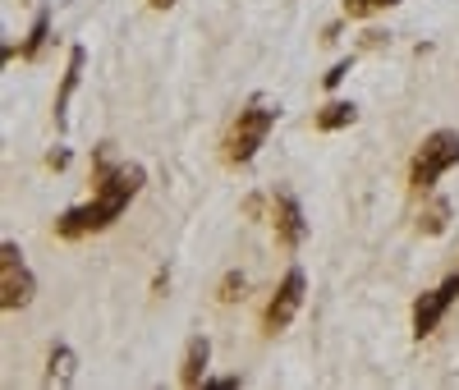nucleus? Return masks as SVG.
<instances>
[{"label":"nucleus","mask_w":459,"mask_h":390,"mask_svg":"<svg viewBox=\"0 0 459 390\" xmlns=\"http://www.w3.org/2000/svg\"><path fill=\"white\" fill-rule=\"evenodd\" d=\"M450 166H459V129H432V134L423 138V147L413 152L409 188L428 198V193L437 188V179H441Z\"/></svg>","instance_id":"nucleus-3"},{"label":"nucleus","mask_w":459,"mask_h":390,"mask_svg":"<svg viewBox=\"0 0 459 390\" xmlns=\"http://www.w3.org/2000/svg\"><path fill=\"white\" fill-rule=\"evenodd\" d=\"M143 193V166L134 161H120L115 143H101L92 147V198L69 207L56 216V234L60 239H83V234H101L110 230L129 212V203Z\"/></svg>","instance_id":"nucleus-1"},{"label":"nucleus","mask_w":459,"mask_h":390,"mask_svg":"<svg viewBox=\"0 0 459 390\" xmlns=\"http://www.w3.org/2000/svg\"><path fill=\"white\" fill-rule=\"evenodd\" d=\"M147 5H152V10H170V5H175V0H147Z\"/></svg>","instance_id":"nucleus-22"},{"label":"nucleus","mask_w":459,"mask_h":390,"mask_svg":"<svg viewBox=\"0 0 459 390\" xmlns=\"http://www.w3.org/2000/svg\"><path fill=\"white\" fill-rule=\"evenodd\" d=\"M322 42H326V47L340 42V23H326V28H322Z\"/></svg>","instance_id":"nucleus-20"},{"label":"nucleus","mask_w":459,"mask_h":390,"mask_svg":"<svg viewBox=\"0 0 459 390\" xmlns=\"http://www.w3.org/2000/svg\"><path fill=\"white\" fill-rule=\"evenodd\" d=\"M391 5H400V0H377V10H391Z\"/></svg>","instance_id":"nucleus-23"},{"label":"nucleus","mask_w":459,"mask_h":390,"mask_svg":"<svg viewBox=\"0 0 459 390\" xmlns=\"http://www.w3.org/2000/svg\"><path fill=\"white\" fill-rule=\"evenodd\" d=\"M244 290H248V276H244V271H225L221 285H216V303H239Z\"/></svg>","instance_id":"nucleus-14"},{"label":"nucleus","mask_w":459,"mask_h":390,"mask_svg":"<svg viewBox=\"0 0 459 390\" xmlns=\"http://www.w3.org/2000/svg\"><path fill=\"white\" fill-rule=\"evenodd\" d=\"M32 294H37L32 271L23 266L19 244L5 239V244H0V308H5V312H19V308L32 303Z\"/></svg>","instance_id":"nucleus-5"},{"label":"nucleus","mask_w":459,"mask_h":390,"mask_svg":"<svg viewBox=\"0 0 459 390\" xmlns=\"http://www.w3.org/2000/svg\"><path fill=\"white\" fill-rule=\"evenodd\" d=\"M446 225H450V203L446 198H428V207L418 212V230L423 234H446Z\"/></svg>","instance_id":"nucleus-13"},{"label":"nucleus","mask_w":459,"mask_h":390,"mask_svg":"<svg viewBox=\"0 0 459 390\" xmlns=\"http://www.w3.org/2000/svg\"><path fill=\"white\" fill-rule=\"evenodd\" d=\"M377 10V0H344V19H368Z\"/></svg>","instance_id":"nucleus-16"},{"label":"nucleus","mask_w":459,"mask_h":390,"mask_svg":"<svg viewBox=\"0 0 459 390\" xmlns=\"http://www.w3.org/2000/svg\"><path fill=\"white\" fill-rule=\"evenodd\" d=\"M207 363H212V340L194 335L184 344V359H179V386H207Z\"/></svg>","instance_id":"nucleus-9"},{"label":"nucleus","mask_w":459,"mask_h":390,"mask_svg":"<svg viewBox=\"0 0 459 390\" xmlns=\"http://www.w3.org/2000/svg\"><path fill=\"white\" fill-rule=\"evenodd\" d=\"M455 299H459V271H455V276H446L437 290L418 294V303H413V340H428L441 326V317L450 312Z\"/></svg>","instance_id":"nucleus-6"},{"label":"nucleus","mask_w":459,"mask_h":390,"mask_svg":"<svg viewBox=\"0 0 459 390\" xmlns=\"http://www.w3.org/2000/svg\"><path fill=\"white\" fill-rule=\"evenodd\" d=\"M276 120H281V106L266 101V97H253V101L235 115V125L225 129V138H221V161H225V166H248L253 156L262 152L266 134L276 129Z\"/></svg>","instance_id":"nucleus-2"},{"label":"nucleus","mask_w":459,"mask_h":390,"mask_svg":"<svg viewBox=\"0 0 459 390\" xmlns=\"http://www.w3.org/2000/svg\"><path fill=\"white\" fill-rule=\"evenodd\" d=\"M303 294H308V276H303V266H290L285 276H281V285L272 290V299H266V308H262V331L266 335H281L299 317Z\"/></svg>","instance_id":"nucleus-4"},{"label":"nucleus","mask_w":459,"mask_h":390,"mask_svg":"<svg viewBox=\"0 0 459 390\" xmlns=\"http://www.w3.org/2000/svg\"><path fill=\"white\" fill-rule=\"evenodd\" d=\"M354 120H359V106H354V101H326V106L313 115L317 134H340V129H350Z\"/></svg>","instance_id":"nucleus-10"},{"label":"nucleus","mask_w":459,"mask_h":390,"mask_svg":"<svg viewBox=\"0 0 459 390\" xmlns=\"http://www.w3.org/2000/svg\"><path fill=\"white\" fill-rule=\"evenodd\" d=\"M47 42H51V10H37V19H32V28H28V42L19 47V56L23 60H37L47 51Z\"/></svg>","instance_id":"nucleus-12"},{"label":"nucleus","mask_w":459,"mask_h":390,"mask_svg":"<svg viewBox=\"0 0 459 390\" xmlns=\"http://www.w3.org/2000/svg\"><path fill=\"white\" fill-rule=\"evenodd\" d=\"M386 42H391V37H386V32H377V28H368V32H363V51H381Z\"/></svg>","instance_id":"nucleus-17"},{"label":"nucleus","mask_w":459,"mask_h":390,"mask_svg":"<svg viewBox=\"0 0 459 390\" xmlns=\"http://www.w3.org/2000/svg\"><path fill=\"white\" fill-rule=\"evenodd\" d=\"M83 60H88V51L83 47H69V65H65V78H60V92H56V129H65L69 125V101H74V92H79V78H83Z\"/></svg>","instance_id":"nucleus-8"},{"label":"nucleus","mask_w":459,"mask_h":390,"mask_svg":"<svg viewBox=\"0 0 459 390\" xmlns=\"http://www.w3.org/2000/svg\"><path fill=\"white\" fill-rule=\"evenodd\" d=\"M244 216H262V198H248L244 203Z\"/></svg>","instance_id":"nucleus-21"},{"label":"nucleus","mask_w":459,"mask_h":390,"mask_svg":"<svg viewBox=\"0 0 459 390\" xmlns=\"http://www.w3.org/2000/svg\"><path fill=\"white\" fill-rule=\"evenodd\" d=\"M69 166V147H56V152H47V170H65Z\"/></svg>","instance_id":"nucleus-18"},{"label":"nucleus","mask_w":459,"mask_h":390,"mask_svg":"<svg viewBox=\"0 0 459 390\" xmlns=\"http://www.w3.org/2000/svg\"><path fill=\"white\" fill-rule=\"evenodd\" d=\"M272 234L285 253H294L303 239H308V221H303V207L290 188H276L272 193Z\"/></svg>","instance_id":"nucleus-7"},{"label":"nucleus","mask_w":459,"mask_h":390,"mask_svg":"<svg viewBox=\"0 0 459 390\" xmlns=\"http://www.w3.org/2000/svg\"><path fill=\"white\" fill-rule=\"evenodd\" d=\"M74 372H79V354H74L69 344H56L51 354H47V372H42V381H47V386H69Z\"/></svg>","instance_id":"nucleus-11"},{"label":"nucleus","mask_w":459,"mask_h":390,"mask_svg":"<svg viewBox=\"0 0 459 390\" xmlns=\"http://www.w3.org/2000/svg\"><path fill=\"white\" fill-rule=\"evenodd\" d=\"M170 290V271H157V281H152V299H161Z\"/></svg>","instance_id":"nucleus-19"},{"label":"nucleus","mask_w":459,"mask_h":390,"mask_svg":"<svg viewBox=\"0 0 459 390\" xmlns=\"http://www.w3.org/2000/svg\"><path fill=\"white\" fill-rule=\"evenodd\" d=\"M350 69H354V60H335V65L322 74V88H326V92H335V88L344 83V78H350Z\"/></svg>","instance_id":"nucleus-15"}]
</instances>
